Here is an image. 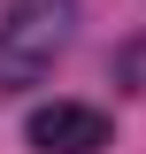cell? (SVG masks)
I'll return each instance as SVG.
<instances>
[{
    "mask_svg": "<svg viewBox=\"0 0 146 154\" xmlns=\"http://www.w3.org/2000/svg\"><path fill=\"white\" fill-rule=\"evenodd\" d=\"M23 139H31L38 154H100L108 146V116L85 108V100H46V108H31Z\"/></svg>",
    "mask_w": 146,
    "mask_h": 154,
    "instance_id": "cell-2",
    "label": "cell"
},
{
    "mask_svg": "<svg viewBox=\"0 0 146 154\" xmlns=\"http://www.w3.org/2000/svg\"><path fill=\"white\" fill-rule=\"evenodd\" d=\"M115 77H131V93H146V38L115 54Z\"/></svg>",
    "mask_w": 146,
    "mask_h": 154,
    "instance_id": "cell-3",
    "label": "cell"
},
{
    "mask_svg": "<svg viewBox=\"0 0 146 154\" xmlns=\"http://www.w3.org/2000/svg\"><path fill=\"white\" fill-rule=\"evenodd\" d=\"M77 0H0V93H31L69 54Z\"/></svg>",
    "mask_w": 146,
    "mask_h": 154,
    "instance_id": "cell-1",
    "label": "cell"
}]
</instances>
